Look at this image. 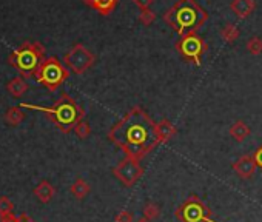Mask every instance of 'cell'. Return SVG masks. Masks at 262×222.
<instances>
[{
  "label": "cell",
  "mask_w": 262,
  "mask_h": 222,
  "mask_svg": "<svg viewBox=\"0 0 262 222\" xmlns=\"http://www.w3.org/2000/svg\"><path fill=\"white\" fill-rule=\"evenodd\" d=\"M108 139L125 156L141 161L161 145L156 122L141 106H133L108 131Z\"/></svg>",
  "instance_id": "6da1fadb"
},
{
  "label": "cell",
  "mask_w": 262,
  "mask_h": 222,
  "mask_svg": "<svg viewBox=\"0 0 262 222\" xmlns=\"http://www.w3.org/2000/svg\"><path fill=\"white\" fill-rule=\"evenodd\" d=\"M165 24L181 37L201 30L208 20V13L199 7L196 0H178L164 14Z\"/></svg>",
  "instance_id": "7a4b0ae2"
},
{
  "label": "cell",
  "mask_w": 262,
  "mask_h": 222,
  "mask_svg": "<svg viewBox=\"0 0 262 222\" xmlns=\"http://www.w3.org/2000/svg\"><path fill=\"white\" fill-rule=\"evenodd\" d=\"M22 108H36L40 109L48 116V119L57 127V130H60L62 133L68 135L70 131H73L76 128V125L79 122L83 121L85 118V109L67 93H62L60 97L48 108L43 106H37V105H20Z\"/></svg>",
  "instance_id": "3957f363"
},
{
  "label": "cell",
  "mask_w": 262,
  "mask_h": 222,
  "mask_svg": "<svg viewBox=\"0 0 262 222\" xmlns=\"http://www.w3.org/2000/svg\"><path fill=\"white\" fill-rule=\"evenodd\" d=\"M45 47L39 42H25L8 57V63L14 66L24 79L33 77L45 60Z\"/></svg>",
  "instance_id": "277c9868"
},
{
  "label": "cell",
  "mask_w": 262,
  "mask_h": 222,
  "mask_svg": "<svg viewBox=\"0 0 262 222\" xmlns=\"http://www.w3.org/2000/svg\"><path fill=\"white\" fill-rule=\"evenodd\" d=\"M36 80L48 91H56L70 77V70L57 57H47L34 74Z\"/></svg>",
  "instance_id": "5b68a950"
},
{
  "label": "cell",
  "mask_w": 262,
  "mask_h": 222,
  "mask_svg": "<svg viewBox=\"0 0 262 222\" xmlns=\"http://www.w3.org/2000/svg\"><path fill=\"white\" fill-rule=\"evenodd\" d=\"M181 222H217L213 219V211L201 201L199 196L190 194L174 211Z\"/></svg>",
  "instance_id": "8992f818"
},
{
  "label": "cell",
  "mask_w": 262,
  "mask_h": 222,
  "mask_svg": "<svg viewBox=\"0 0 262 222\" xmlns=\"http://www.w3.org/2000/svg\"><path fill=\"white\" fill-rule=\"evenodd\" d=\"M176 50L185 60L194 63L196 66H201L202 56L207 53L208 45L198 33H190V34L182 36L176 42Z\"/></svg>",
  "instance_id": "52a82bcc"
},
{
  "label": "cell",
  "mask_w": 262,
  "mask_h": 222,
  "mask_svg": "<svg viewBox=\"0 0 262 222\" xmlns=\"http://www.w3.org/2000/svg\"><path fill=\"white\" fill-rule=\"evenodd\" d=\"M65 66L73 71L74 74H83L96 63V56L82 43H76L65 56H63Z\"/></svg>",
  "instance_id": "ba28073f"
},
{
  "label": "cell",
  "mask_w": 262,
  "mask_h": 222,
  "mask_svg": "<svg viewBox=\"0 0 262 222\" xmlns=\"http://www.w3.org/2000/svg\"><path fill=\"white\" fill-rule=\"evenodd\" d=\"M113 174L125 185V187H133L138 184V181L144 176V168L139 164V161L131 159L125 156L123 161H120L114 168Z\"/></svg>",
  "instance_id": "9c48e42d"
},
{
  "label": "cell",
  "mask_w": 262,
  "mask_h": 222,
  "mask_svg": "<svg viewBox=\"0 0 262 222\" xmlns=\"http://www.w3.org/2000/svg\"><path fill=\"white\" fill-rule=\"evenodd\" d=\"M233 170L234 173L241 177V179H251L254 171H256V164L253 161V156L250 154H244L241 156L236 162H233Z\"/></svg>",
  "instance_id": "30bf717a"
},
{
  "label": "cell",
  "mask_w": 262,
  "mask_h": 222,
  "mask_svg": "<svg viewBox=\"0 0 262 222\" xmlns=\"http://www.w3.org/2000/svg\"><path fill=\"white\" fill-rule=\"evenodd\" d=\"M34 196L42 202V204H48L53 201V197L56 196V188L50 181H40L36 188L33 190Z\"/></svg>",
  "instance_id": "8fae6325"
},
{
  "label": "cell",
  "mask_w": 262,
  "mask_h": 222,
  "mask_svg": "<svg viewBox=\"0 0 262 222\" xmlns=\"http://www.w3.org/2000/svg\"><path fill=\"white\" fill-rule=\"evenodd\" d=\"M230 10L239 19H247L256 10V4L254 0H233L230 4Z\"/></svg>",
  "instance_id": "7c38bea8"
},
{
  "label": "cell",
  "mask_w": 262,
  "mask_h": 222,
  "mask_svg": "<svg viewBox=\"0 0 262 222\" xmlns=\"http://www.w3.org/2000/svg\"><path fill=\"white\" fill-rule=\"evenodd\" d=\"M83 2L100 16H110L116 10L119 0H83Z\"/></svg>",
  "instance_id": "4fadbf2b"
},
{
  "label": "cell",
  "mask_w": 262,
  "mask_h": 222,
  "mask_svg": "<svg viewBox=\"0 0 262 222\" xmlns=\"http://www.w3.org/2000/svg\"><path fill=\"white\" fill-rule=\"evenodd\" d=\"M156 130H158V136L161 144H167L170 139H173L178 133V128L167 119H162L161 122L156 124Z\"/></svg>",
  "instance_id": "5bb4252c"
},
{
  "label": "cell",
  "mask_w": 262,
  "mask_h": 222,
  "mask_svg": "<svg viewBox=\"0 0 262 222\" xmlns=\"http://www.w3.org/2000/svg\"><path fill=\"white\" fill-rule=\"evenodd\" d=\"M7 91L14 97H22L28 91V83L22 76H17L7 83Z\"/></svg>",
  "instance_id": "9a60e30c"
},
{
  "label": "cell",
  "mask_w": 262,
  "mask_h": 222,
  "mask_svg": "<svg viewBox=\"0 0 262 222\" xmlns=\"http://www.w3.org/2000/svg\"><path fill=\"white\" fill-rule=\"evenodd\" d=\"M251 130L250 127L244 122V121H236L231 127H230V136L236 141V142H244L248 136H250Z\"/></svg>",
  "instance_id": "2e32d148"
},
{
  "label": "cell",
  "mask_w": 262,
  "mask_h": 222,
  "mask_svg": "<svg viewBox=\"0 0 262 222\" xmlns=\"http://www.w3.org/2000/svg\"><path fill=\"white\" fill-rule=\"evenodd\" d=\"M5 122L11 127H16L19 124H22L25 121V111L22 109V106H11L5 111L4 116Z\"/></svg>",
  "instance_id": "e0dca14e"
},
{
  "label": "cell",
  "mask_w": 262,
  "mask_h": 222,
  "mask_svg": "<svg viewBox=\"0 0 262 222\" xmlns=\"http://www.w3.org/2000/svg\"><path fill=\"white\" fill-rule=\"evenodd\" d=\"M90 191H91L90 184H88L85 179H82V177L76 179V181L71 184V187H70V193H71L76 199H79V201L85 199V197L90 194Z\"/></svg>",
  "instance_id": "ac0fdd59"
},
{
  "label": "cell",
  "mask_w": 262,
  "mask_h": 222,
  "mask_svg": "<svg viewBox=\"0 0 262 222\" xmlns=\"http://www.w3.org/2000/svg\"><path fill=\"white\" fill-rule=\"evenodd\" d=\"M239 36H241V31H239V28H237L234 24H227V25L221 30V37H222V40L227 42V43L236 42Z\"/></svg>",
  "instance_id": "d6986e66"
},
{
  "label": "cell",
  "mask_w": 262,
  "mask_h": 222,
  "mask_svg": "<svg viewBox=\"0 0 262 222\" xmlns=\"http://www.w3.org/2000/svg\"><path fill=\"white\" fill-rule=\"evenodd\" d=\"M142 213H144V217H147V219H150V220H155V219L159 217L161 208H159V205L155 204V202H147V204L144 205V208H142Z\"/></svg>",
  "instance_id": "ffe728a7"
},
{
  "label": "cell",
  "mask_w": 262,
  "mask_h": 222,
  "mask_svg": "<svg viewBox=\"0 0 262 222\" xmlns=\"http://www.w3.org/2000/svg\"><path fill=\"white\" fill-rule=\"evenodd\" d=\"M247 50H248V53L253 54V56L262 54V39L257 37V36L251 37V39L247 42Z\"/></svg>",
  "instance_id": "44dd1931"
},
{
  "label": "cell",
  "mask_w": 262,
  "mask_h": 222,
  "mask_svg": "<svg viewBox=\"0 0 262 222\" xmlns=\"http://www.w3.org/2000/svg\"><path fill=\"white\" fill-rule=\"evenodd\" d=\"M14 211V204L10 197L7 196H0V217L8 216Z\"/></svg>",
  "instance_id": "7402d4cb"
},
{
  "label": "cell",
  "mask_w": 262,
  "mask_h": 222,
  "mask_svg": "<svg viewBox=\"0 0 262 222\" xmlns=\"http://www.w3.org/2000/svg\"><path fill=\"white\" fill-rule=\"evenodd\" d=\"M156 19H158V16H156V13L151 11V10H144V11H141V14H139V22H141L142 25H145V27L153 25V24L156 22Z\"/></svg>",
  "instance_id": "603a6c76"
},
{
  "label": "cell",
  "mask_w": 262,
  "mask_h": 222,
  "mask_svg": "<svg viewBox=\"0 0 262 222\" xmlns=\"http://www.w3.org/2000/svg\"><path fill=\"white\" fill-rule=\"evenodd\" d=\"M0 222H36L31 216L22 213L19 216H16L14 213L8 214V216H4V217H0Z\"/></svg>",
  "instance_id": "cb8c5ba5"
},
{
  "label": "cell",
  "mask_w": 262,
  "mask_h": 222,
  "mask_svg": "<svg viewBox=\"0 0 262 222\" xmlns=\"http://www.w3.org/2000/svg\"><path fill=\"white\" fill-rule=\"evenodd\" d=\"M74 133H76V136H77L79 139H86V138L91 135V127H90L88 122L82 121V122H79V124L76 125Z\"/></svg>",
  "instance_id": "d4e9b609"
},
{
  "label": "cell",
  "mask_w": 262,
  "mask_h": 222,
  "mask_svg": "<svg viewBox=\"0 0 262 222\" xmlns=\"http://www.w3.org/2000/svg\"><path fill=\"white\" fill-rule=\"evenodd\" d=\"M114 220L116 222H135V216H133V213L128 211V210H120L116 214Z\"/></svg>",
  "instance_id": "484cf974"
},
{
  "label": "cell",
  "mask_w": 262,
  "mask_h": 222,
  "mask_svg": "<svg viewBox=\"0 0 262 222\" xmlns=\"http://www.w3.org/2000/svg\"><path fill=\"white\" fill-rule=\"evenodd\" d=\"M251 156H253V161H254L256 167L262 170V145H259L257 150H256Z\"/></svg>",
  "instance_id": "4316f807"
},
{
  "label": "cell",
  "mask_w": 262,
  "mask_h": 222,
  "mask_svg": "<svg viewBox=\"0 0 262 222\" xmlns=\"http://www.w3.org/2000/svg\"><path fill=\"white\" fill-rule=\"evenodd\" d=\"M153 2H155V0H133V4H135L138 8H141V11L150 10V7L153 5Z\"/></svg>",
  "instance_id": "83f0119b"
},
{
  "label": "cell",
  "mask_w": 262,
  "mask_h": 222,
  "mask_svg": "<svg viewBox=\"0 0 262 222\" xmlns=\"http://www.w3.org/2000/svg\"><path fill=\"white\" fill-rule=\"evenodd\" d=\"M136 222H153V220H150V219H147V217H141V219H138Z\"/></svg>",
  "instance_id": "f1b7e54d"
}]
</instances>
